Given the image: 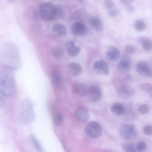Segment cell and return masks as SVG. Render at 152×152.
Masks as SVG:
<instances>
[{
  "instance_id": "1",
  "label": "cell",
  "mask_w": 152,
  "mask_h": 152,
  "mask_svg": "<svg viewBox=\"0 0 152 152\" xmlns=\"http://www.w3.org/2000/svg\"><path fill=\"white\" fill-rule=\"evenodd\" d=\"M15 70L7 66L0 65V90L6 96L12 97L16 93Z\"/></svg>"
},
{
  "instance_id": "2",
  "label": "cell",
  "mask_w": 152,
  "mask_h": 152,
  "mask_svg": "<svg viewBox=\"0 0 152 152\" xmlns=\"http://www.w3.org/2000/svg\"><path fill=\"white\" fill-rule=\"evenodd\" d=\"M0 61L1 64L15 70L21 66L20 52L16 45L12 42H8L3 46L0 53Z\"/></svg>"
},
{
  "instance_id": "3",
  "label": "cell",
  "mask_w": 152,
  "mask_h": 152,
  "mask_svg": "<svg viewBox=\"0 0 152 152\" xmlns=\"http://www.w3.org/2000/svg\"><path fill=\"white\" fill-rule=\"evenodd\" d=\"M39 13L41 18L45 21H50L62 17L64 12L62 7L54 5L51 2L42 4L39 8Z\"/></svg>"
},
{
  "instance_id": "4",
  "label": "cell",
  "mask_w": 152,
  "mask_h": 152,
  "mask_svg": "<svg viewBox=\"0 0 152 152\" xmlns=\"http://www.w3.org/2000/svg\"><path fill=\"white\" fill-rule=\"evenodd\" d=\"M121 137L127 140H132L137 138L138 136L134 126L130 124L122 125L119 129Z\"/></svg>"
},
{
  "instance_id": "5",
  "label": "cell",
  "mask_w": 152,
  "mask_h": 152,
  "mask_svg": "<svg viewBox=\"0 0 152 152\" xmlns=\"http://www.w3.org/2000/svg\"><path fill=\"white\" fill-rule=\"evenodd\" d=\"M114 83L118 94L122 97L127 98L133 94V88L127 83L120 80H116Z\"/></svg>"
},
{
  "instance_id": "6",
  "label": "cell",
  "mask_w": 152,
  "mask_h": 152,
  "mask_svg": "<svg viewBox=\"0 0 152 152\" xmlns=\"http://www.w3.org/2000/svg\"><path fill=\"white\" fill-rule=\"evenodd\" d=\"M85 131L88 136L91 138H95L99 137L101 135L102 128L99 123L95 121H92L87 124Z\"/></svg>"
},
{
  "instance_id": "7",
  "label": "cell",
  "mask_w": 152,
  "mask_h": 152,
  "mask_svg": "<svg viewBox=\"0 0 152 152\" xmlns=\"http://www.w3.org/2000/svg\"><path fill=\"white\" fill-rule=\"evenodd\" d=\"M17 115V119L20 124L26 125L31 123L35 118L33 110H22Z\"/></svg>"
},
{
  "instance_id": "8",
  "label": "cell",
  "mask_w": 152,
  "mask_h": 152,
  "mask_svg": "<svg viewBox=\"0 0 152 152\" xmlns=\"http://www.w3.org/2000/svg\"><path fill=\"white\" fill-rule=\"evenodd\" d=\"M132 66V61L130 57L127 55L122 56L117 66V69L121 73L125 74L131 70Z\"/></svg>"
},
{
  "instance_id": "9",
  "label": "cell",
  "mask_w": 152,
  "mask_h": 152,
  "mask_svg": "<svg viewBox=\"0 0 152 152\" xmlns=\"http://www.w3.org/2000/svg\"><path fill=\"white\" fill-rule=\"evenodd\" d=\"M137 73L141 76L145 77H152V70L150 65L147 61H141L137 63L136 65Z\"/></svg>"
},
{
  "instance_id": "10",
  "label": "cell",
  "mask_w": 152,
  "mask_h": 152,
  "mask_svg": "<svg viewBox=\"0 0 152 152\" xmlns=\"http://www.w3.org/2000/svg\"><path fill=\"white\" fill-rule=\"evenodd\" d=\"M87 94L89 100L92 102L98 101L102 96L101 90L97 86H92L89 87L87 90Z\"/></svg>"
},
{
  "instance_id": "11",
  "label": "cell",
  "mask_w": 152,
  "mask_h": 152,
  "mask_svg": "<svg viewBox=\"0 0 152 152\" xmlns=\"http://www.w3.org/2000/svg\"><path fill=\"white\" fill-rule=\"evenodd\" d=\"M93 69L98 74L107 75L108 74L109 68L108 64L103 60H99L96 61L93 65Z\"/></svg>"
},
{
  "instance_id": "12",
  "label": "cell",
  "mask_w": 152,
  "mask_h": 152,
  "mask_svg": "<svg viewBox=\"0 0 152 152\" xmlns=\"http://www.w3.org/2000/svg\"><path fill=\"white\" fill-rule=\"evenodd\" d=\"M72 32L75 35L79 36H83L87 34L88 28L83 23L79 22L74 23L71 28Z\"/></svg>"
},
{
  "instance_id": "13",
  "label": "cell",
  "mask_w": 152,
  "mask_h": 152,
  "mask_svg": "<svg viewBox=\"0 0 152 152\" xmlns=\"http://www.w3.org/2000/svg\"><path fill=\"white\" fill-rule=\"evenodd\" d=\"M76 118L79 121L85 123L89 118V113L87 109L85 107L81 106L77 108L75 112Z\"/></svg>"
},
{
  "instance_id": "14",
  "label": "cell",
  "mask_w": 152,
  "mask_h": 152,
  "mask_svg": "<svg viewBox=\"0 0 152 152\" xmlns=\"http://www.w3.org/2000/svg\"><path fill=\"white\" fill-rule=\"evenodd\" d=\"M120 55L119 50L117 47L113 46L110 47L105 53L107 58L111 61H115L117 60Z\"/></svg>"
},
{
  "instance_id": "15",
  "label": "cell",
  "mask_w": 152,
  "mask_h": 152,
  "mask_svg": "<svg viewBox=\"0 0 152 152\" xmlns=\"http://www.w3.org/2000/svg\"><path fill=\"white\" fill-rule=\"evenodd\" d=\"M89 23L91 27L96 31H101L103 29V22L98 16H95L91 18L89 20Z\"/></svg>"
},
{
  "instance_id": "16",
  "label": "cell",
  "mask_w": 152,
  "mask_h": 152,
  "mask_svg": "<svg viewBox=\"0 0 152 152\" xmlns=\"http://www.w3.org/2000/svg\"><path fill=\"white\" fill-rule=\"evenodd\" d=\"M72 89L75 94L80 96L86 94L87 90L84 84L79 82H76L73 84L72 86Z\"/></svg>"
},
{
  "instance_id": "17",
  "label": "cell",
  "mask_w": 152,
  "mask_h": 152,
  "mask_svg": "<svg viewBox=\"0 0 152 152\" xmlns=\"http://www.w3.org/2000/svg\"><path fill=\"white\" fill-rule=\"evenodd\" d=\"M65 46L69 55L72 56L77 55L80 51V48L75 45V42L72 40L67 41L66 43Z\"/></svg>"
},
{
  "instance_id": "18",
  "label": "cell",
  "mask_w": 152,
  "mask_h": 152,
  "mask_svg": "<svg viewBox=\"0 0 152 152\" xmlns=\"http://www.w3.org/2000/svg\"><path fill=\"white\" fill-rule=\"evenodd\" d=\"M53 83L58 87H62L64 83L63 77L60 72L57 70H54L52 73Z\"/></svg>"
},
{
  "instance_id": "19",
  "label": "cell",
  "mask_w": 152,
  "mask_h": 152,
  "mask_svg": "<svg viewBox=\"0 0 152 152\" xmlns=\"http://www.w3.org/2000/svg\"><path fill=\"white\" fill-rule=\"evenodd\" d=\"M111 111L117 115H122L125 113L126 109L122 103L116 102L114 103L111 106Z\"/></svg>"
},
{
  "instance_id": "20",
  "label": "cell",
  "mask_w": 152,
  "mask_h": 152,
  "mask_svg": "<svg viewBox=\"0 0 152 152\" xmlns=\"http://www.w3.org/2000/svg\"><path fill=\"white\" fill-rule=\"evenodd\" d=\"M68 67L72 75L74 76H77L81 73L82 71L80 65L77 63H70L68 64Z\"/></svg>"
},
{
  "instance_id": "21",
  "label": "cell",
  "mask_w": 152,
  "mask_h": 152,
  "mask_svg": "<svg viewBox=\"0 0 152 152\" xmlns=\"http://www.w3.org/2000/svg\"><path fill=\"white\" fill-rule=\"evenodd\" d=\"M53 32L58 36L65 35L66 33V27L63 25L61 23H56L52 27Z\"/></svg>"
},
{
  "instance_id": "22",
  "label": "cell",
  "mask_w": 152,
  "mask_h": 152,
  "mask_svg": "<svg viewBox=\"0 0 152 152\" xmlns=\"http://www.w3.org/2000/svg\"><path fill=\"white\" fill-rule=\"evenodd\" d=\"M139 40L142 44L145 50L148 51L151 49L152 42L150 39L145 37H142L139 38Z\"/></svg>"
},
{
  "instance_id": "23",
  "label": "cell",
  "mask_w": 152,
  "mask_h": 152,
  "mask_svg": "<svg viewBox=\"0 0 152 152\" xmlns=\"http://www.w3.org/2000/svg\"><path fill=\"white\" fill-rule=\"evenodd\" d=\"M20 107L22 110H33V105L31 101L28 99H24L20 102Z\"/></svg>"
},
{
  "instance_id": "24",
  "label": "cell",
  "mask_w": 152,
  "mask_h": 152,
  "mask_svg": "<svg viewBox=\"0 0 152 152\" xmlns=\"http://www.w3.org/2000/svg\"><path fill=\"white\" fill-rule=\"evenodd\" d=\"M139 89L141 91L148 93L149 96L152 97V86L148 83H143L138 86Z\"/></svg>"
},
{
  "instance_id": "25",
  "label": "cell",
  "mask_w": 152,
  "mask_h": 152,
  "mask_svg": "<svg viewBox=\"0 0 152 152\" xmlns=\"http://www.w3.org/2000/svg\"><path fill=\"white\" fill-rule=\"evenodd\" d=\"M121 147L122 149L125 152H139L137 150L136 146L133 143H124Z\"/></svg>"
},
{
  "instance_id": "26",
  "label": "cell",
  "mask_w": 152,
  "mask_h": 152,
  "mask_svg": "<svg viewBox=\"0 0 152 152\" xmlns=\"http://www.w3.org/2000/svg\"><path fill=\"white\" fill-rule=\"evenodd\" d=\"M30 138L37 152H45L41 144L34 136L33 135H31Z\"/></svg>"
},
{
  "instance_id": "27",
  "label": "cell",
  "mask_w": 152,
  "mask_h": 152,
  "mask_svg": "<svg viewBox=\"0 0 152 152\" xmlns=\"http://www.w3.org/2000/svg\"><path fill=\"white\" fill-rule=\"evenodd\" d=\"M53 115L54 123L56 125L58 126L61 124L62 121V115L60 112L56 111L54 112Z\"/></svg>"
},
{
  "instance_id": "28",
  "label": "cell",
  "mask_w": 152,
  "mask_h": 152,
  "mask_svg": "<svg viewBox=\"0 0 152 152\" xmlns=\"http://www.w3.org/2000/svg\"><path fill=\"white\" fill-rule=\"evenodd\" d=\"M52 53L54 57L59 58L62 56L63 54V50L61 48H56L53 50Z\"/></svg>"
},
{
  "instance_id": "29",
  "label": "cell",
  "mask_w": 152,
  "mask_h": 152,
  "mask_svg": "<svg viewBox=\"0 0 152 152\" xmlns=\"http://www.w3.org/2000/svg\"><path fill=\"white\" fill-rule=\"evenodd\" d=\"M134 26L137 30L140 31L143 30L145 28L146 25L143 21L141 20H138L135 22Z\"/></svg>"
},
{
  "instance_id": "30",
  "label": "cell",
  "mask_w": 152,
  "mask_h": 152,
  "mask_svg": "<svg viewBox=\"0 0 152 152\" xmlns=\"http://www.w3.org/2000/svg\"><path fill=\"white\" fill-rule=\"evenodd\" d=\"M150 111V108L145 104H142L138 108V111L141 114L145 115L148 113Z\"/></svg>"
},
{
  "instance_id": "31",
  "label": "cell",
  "mask_w": 152,
  "mask_h": 152,
  "mask_svg": "<svg viewBox=\"0 0 152 152\" xmlns=\"http://www.w3.org/2000/svg\"><path fill=\"white\" fill-rule=\"evenodd\" d=\"M125 53L127 55H132L135 52V47L132 45L128 44L125 46L124 48Z\"/></svg>"
},
{
  "instance_id": "32",
  "label": "cell",
  "mask_w": 152,
  "mask_h": 152,
  "mask_svg": "<svg viewBox=\"0 0 152 152\" xmlns=\"http://www.w3.org/2000/svg\"><path fill=\"white\" fill-rule=\"evenodd\" d=\"M124 114L125 119L127 120H132L135 117V114L130 109L127 110L126 112L125 111Z\"/></svg>"
},
{
  "instance_id": "33",
  "label": "cell",
  "mask_w": 152,
  "mask_h": 152,
  "mask_svg": "<svg viewBox=\"0 0 152 152\" xmlns=\"http://www.w3.org/2000/svg\"><path fill=\"white\" fill-rule=\"evenodd\" d=\"M135 146L137 151L139 152H141L144 151L146 148L147 144L145 142L141 141L138 142Z\"/></svg>"
},
{
  "instance_id": "34",
  "label": "cell",
  "mask_w": 152,
  "mask_h": 152,
  "mask_svg": "<svg viewBox=\"0 0 152 152\" xmlns=\"http://www.w3.org/2000/svg\"><path fill=\"white\" fill-rule=\"evenodd\" d=\"M103 4L106 8L109 9H112L114 6V4L113 2L110 0L104 1Z\"/></svg>"
},
{
  "instance_id": "35",
  "label": "cell",
  "mask_w": 152,
  "mask_h": 152,
  "mask_svg": "<svg viewBox=\"0 0 152 152\" xmlns=\"http://www.w3.org/2000/svg\"><path fill=\"white\" fill-rule=\"evenodd\" d=\"M143 131L145 134L147 135H150L152 134V127L150 125L145 126L143 129Z\"/></svg>"
},
{
  "instance_id": "36",
  "label": "cell",
  "mask_w": 152,
  "mask_h": 152,
  "mask_svg": "<svg viewBox=\"0 0 152 152\" xmlns=\"http://www.w3.org/2000/svg\"><path fill=\"white\" fill-rule=\"evenodd\" d=\"M6 96L0 90V107L4 104L6 100Z\"/></svg>"
},
{
  "instance_id": "37",
  "label": "cell",
  "mask_w": 152,
  "mask_h": 152,
  "mask_svg": "<svg viewBox=\"0 0 152 152\" xmlns=\"http://www.w3.org/2000/svg\"><path fill=\"white\" fill-rule=\"evenodd\" d=\"M118 11L115 9H112L108 12V15L110 17H115L118 15Z\"/></svg>"
},
{
  "instance_id": "38",
  "label": "cell",
  "mask_w": 152,
  "mask_h": 152,
  "mask_svg": "<svg viewBox=\"0 0 152 152\" xmlns=\"http://www.w3.org/2000/svg\"><path fill=\"white\" fill-rule=\"evenodd\" d=\"M121 3L124 5L128 4H132L133 1V0H121Z\"/></svg>"
},
{
  "instance_id": "39",
  "label": "cell",
  "mask_w": 152,
  "mask_h": 152,
  "mask_svg": "<svg viewBox=\"0 0 152 152\" xmlns=\"http://www.w3.org/2000/svg\"><path fill=\"white\" fill-rule=\"evenodd\" d=\"M125 79L127 81H131L132 80V78L131 75H128L126 76Z\"/></svg>"
}]
</instances>
